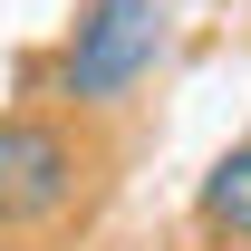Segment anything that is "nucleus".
<instances>
[{
  "label": "nucleus",
  "mask_w": 251,
  "mask_h": 251,
  "mask_svg": "<svg viewBox=\"0 0 251 251\" xmlns=\"http://www.w3.org/2000/svg\"><path fill=\"white\" fill-rule=\"evenodd\" d=\"M174 39V10L164 0H77V20L58 39V97L77 106H116L126 87H145Z\"/></svg>",
  "instance_id": "obj_1"
},
{
  "label": "nucleus",
  "mask_w": 251,
  "mask_h": 251,
  "mask_svg": "<svg viewBox=\"0 0 251 251\" xmlns=\"http://www.w3.org/2000/svg\"><path fill=\"white\" fill-rule=\"evenodd\" d=\"M77 203V145L49 116H0V232L58 222Z\"/></svg>",
  "instance_id": "obj_2"
},
{
  "label": "nucleus",
  "mask_w": 251,
  "mask_h": 251,
  "mask_svg": "<svg viewBox=\"0 0 251 251\" xmlns=\"http://www.w3.org/2000/svg\"><path fill=\"white\" fill-rule=\"evenodd\" d=\"M193 213H203V232H222V242H251V135L213 155V174H203V193H193Z\"/></svg>",
  "instance_id": "obj_3"
}]
</instances>
